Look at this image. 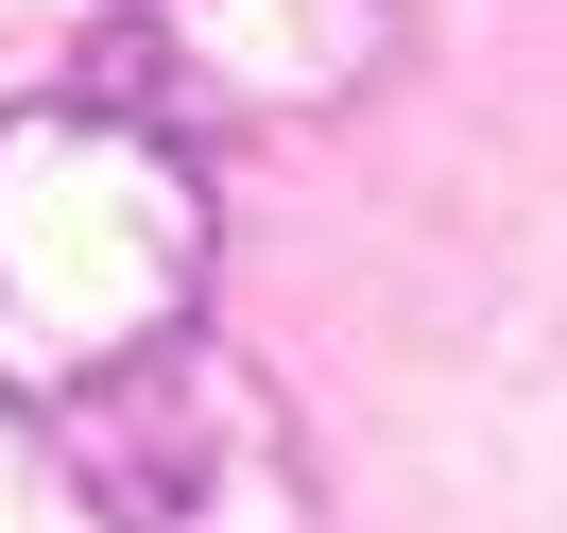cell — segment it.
I'll return each instance as SVG.
<instances>
[{"mask_svg": "<svg viewBox=\"0 0 567 533\" xmlns=\"http://www.w3.org/2000/svg\"><path fill=\"white\" fill-rule=\"evenodd\" d=\"M207 173L173 121L104 104V86H35L0 104V396L70 413V396L138 379L207 327Z\"/></svg>", "mask_w": 567, "mask_h": 533, "instance_id": "1", "label": "cell"}, {"mask_svg": "<svg viewBox=\"0 0 567 533\" xmlns=\"http://www.w3.org/2000/svg\"><path fill=\"white\" fill-rule=\"evenodd\" d=\"M52 448H70V482L104 499L121 533H327L292 396L258 379L241 345H207V327H189L173 361H138V379L70 396Z\"/></svg>", "mask_w": 567, "mask_h": 533, "instance_id": "2", "label": "cell"}, {"mask_svg": "<svg viewBox=\"0 0 567 533\" xmlns=\"http://www.w3.org/2000/svg\"><path fill=\"white\" fill-rule=\"evenodd\" d=\"M395 52V0H155L138 52H86L70 86L173 121V104H344Z\"/></svg>", "mask_w": 567, "mask_h": 533, "instance_id": "3", "label": "cell"}]
</instances>
